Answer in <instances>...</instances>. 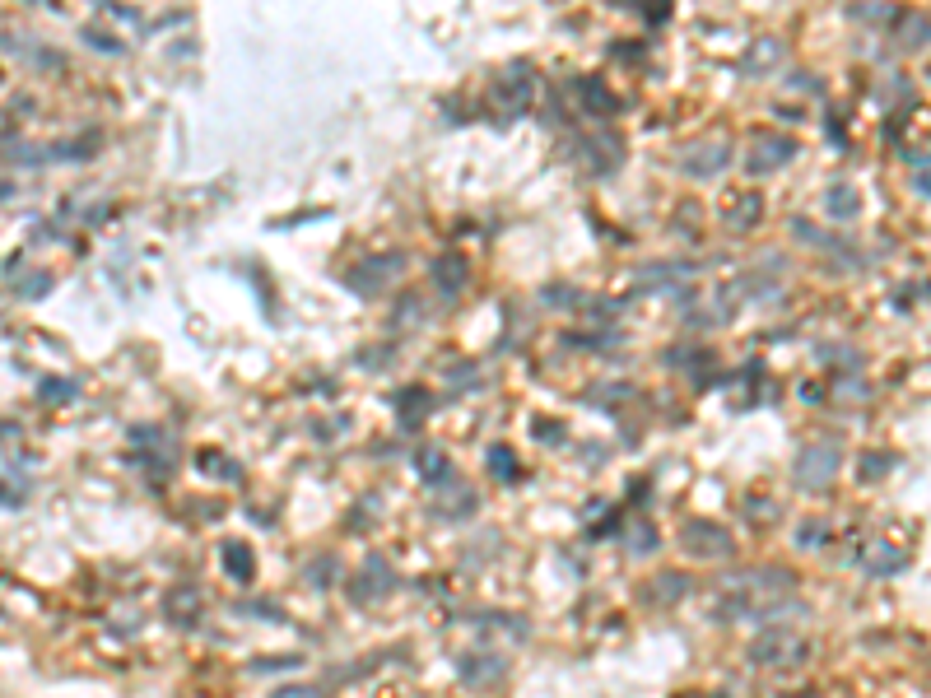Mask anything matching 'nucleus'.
I'll list each match as a JSON object with an SVG mask.
<instances>
[{
    "label": "nucleus",
    "instance_id": "obj_13",
    "mask_svg": "<svg viewBox=\"0 0 931 698\" xmlns=\"http://www.w3.org/2000/svg\"><path fill=\"white\" fill-rule=\"evenodd\" d=\"M475 508H480V498L457 489L452 480L438 484V494H433V517H443V522H466Z\"/></svg>",
    "mask_w": 931,
    "mask_h": 698
},
{
    "label": "nucleus",
    "instance_id": "obj_26",
    "mask_svg": "<svg viewBox=\"0 0 931 698\" xmlns=\"http://www.w3.org/2000/svg\"><path fill=\"white\" fill-rule=\"evenodd\" d=\"M629 550H638V554H643V550H657V531H652L648 522H638L634 531H629Z\"/></svg>",
    "mask_w": 931,
    "mask_h": 698
},
{
    "label": "nucleus",
    "instance_id": "obj_11",
    "mask_svg": "<svg viewBox=\"0 0 931 698\" xmlns=\"http://www.w3.org/2000/svg\"><path fill=\"white\" fill-rule=\"evenodd\" d=\"M764 219V196L759 191H736L727 205H722V224L736 233H750Z\"/></svg>",
    "mask_w": 931,
    "mask_h": 698
},
{
    "label": "nucleus",
    "instance_id": "obj_6",
    "mask_svg": "<svg viewBox=\"0 0 931 698\" xmlns=\"http://www.w3.org/2000/svg\"><path fill=\"white\" fill-rule=\"evenodd\" d=\"M401 266H405V256L401 252H387V256H373V261H359V266L345 275V284H350L354 294H364V298H373L382 289L387 280H396L401 275Z\"/></svg>",
    "mask_w": 931,
    "mask_h": 698
},
{
    "label": "nucleus",
    "instance_id": "obj_12",
    "mask_svg": "<svg viewBox=\"0 0 931 698\" xmlns=\"http://www.w3.org/2000/svg\"><path fill=\"white\" fill-rule=\"evenodd\" d=\"M503 675H508V666L494 652H471V657L461 661V685L466 689H489V685H499Z\"/></svg>",
    "mask_w": 931,
    "mask_h": 698
},
{
    "label": "nucleus",
    "instance_id": "obj_8",
    "mask_svg": "<svg viewBox=\"0 0 931 698\" xmlns=\"http://www.w3.org/2000/svg\"><path fill=\"white\" fill-rule=\"evenodd\" d=\"M573 98H578V112H582V117L610 121L615 112H620V98L610 94V89L596 80V75H582V80H573Z\"/></svg>",
    "mask_w": 931,
    "mask_h": 698
},
{
    "label": "nucleus",
    "instance_id": "obj_23",
    "mask_svg": "<svg viewBox=\"0 0 931 698\" xmlns=\"http://www.w3.org/2000/svg\"><path fill=\"white\" fill-rule=\"evenodd\" d=\"M489 475H499V480H517L522 475L513 447H489Z\"/></svg>",
    "mask_w": 931,
    "mask_h": 698
},
{
    "label": "nucleus",
    "instance_id": "obj_34",
    "mask_svg": "<svg viewBox=\"0 0 931 698\" xmlns=\"http://www.w3.org/2000/svg\"><path fill=\"white\" fill-rule=\"evenodd\" d=\"M852 19H876V24H880V19H894V10H890V5H876V10H871V5H857V10H852Z\"/></svg>",
    "mask_w": 931,
    "mask_h": 698
},
{
    "label": "nucleus",
    "instance_id": "obj_14",
    "mask_svg": "<svg viewBox=\"0 0 931 698\" xmlns=\"http://www.w3.org/2000/svg\"><path fill=\"white\" fill-rule=\"evenodd\" d=\"M219 559H224V573H229L233 582L257 578V554H252V545H243V540H224V545H219Z\"/></svg>",
    "mask_w": 931,
    "mask_h": 698
},
{
    "label": "nucleus",
    "instance_id": "obj_10",
    "mask_svg": "<svg viewBox=\"0 0 931 698\" xmlns=\"http://www.w3.org/2000/svg\"><path fill=\"white\" fill-rule=\"evenodd\" d=\"M582 163L592 168V173H610V168H620L624 163V140L615 131H601L592 135V140H582Z\"/></svg>",
    "mask_w": 931,
    "mask_h": 698
},
{
    "label": "nucleus",
    "instance_id": "obj_32",
    "mask_svg": "<svg viewBox=\"0 0 931 698\" xmlns=\"http://www.w3.org/2000/svg\"><path fill=\"white\" fill-rule=\"evenodd\" d=\"M270 698H326L322 689H312V685H284V689H275Z\"/></svg>",
    "mask_w": 931,
    "mask_h": 698
},
{
    "label": "nucleus",
    "instance_id": "obj_35",
    "mask_svg": "<svg viewBox=\"0 0 931 698\" xmlns=\"http://www.w3.org/2000/svg\"><path fill=\"white\" fill-rule=\"evenodd\" d=\"M824 540V522H806V531H797V545H820Z\"/></svg>",
    "mask_w": 931,
    "mask_h": 698
},
{
    "label": "nucleus",
    "instance_id": "obj_37",
    "mask_svg": "<svg viewBox=\"0 0 931 698\" xmlns=\"http://www.w3.org/2000/svg\"><path fill=\"white\" fill-rule=\"evenodd\" d=\"M275 666H280V671H284V666H298V657H280V661H275V657H270V661H252V671H275Z\"/></svg>",
    "mask_w": 931,
    "mask_h": 698
},
{
    "label": "nucleus",
    "instance_id": "obj_29",
    "mask_svg": "<svg viewBox=\"0 0 931 698\" xmlns=\"http://www.w3.org/2000/svg\"><path fill=\"white\" fill-rule=\"evenodd\" d=\"M75 382H42V401H70Z\"/></svg>",
    "mask_w": 931,
    "mask_h": 698
},
{
    "label": "nucleus",
    "instance_id": "obj_30",
    "mask_svg": "<svg viewBox=\"0 0 931 698\" xmlns=\"http://www.w3.org/2000/svg\"><path fill=\"white\" fill-rule=\"evenodd\" d=\"M531 433H536L540 443H559V438H564V424H550V419H536V424H531Z\"/></svg>",
    "mask_w": 931,
    "mask_h": 698
},
{
    "label": "nucleus",
    "instance_id": "obj_36",
    "mask_svg": "<svg viewBox=\"0 0 931 698\" xmlns=\"http://www.w3.org/2000/svg\"><path fill=\"white\" fill-rule=\"evenodd\" d=\"M452 382H457V387H475V363H457V368H452Z\"/></svg>",
    "mask_w": 931,
    "mask_h": 698
},
{
    "label": "nucleus",
    "instance_id": "obj_18",
    "mask_svg": "<svg viewBox=\"0 0 931 698\" xmlns=\"http://www.w3.org/2000/svg\"><path fill=\"white\" fill-rule=\"evenodd\" d=\"M824 210L834 219H843V224H852V219L862 215V196H857L848 182H838V187H829V196H824Z\"/></svg>",
    "mask_w": 931,
    "mask_h": 698
},
{
    "label": "nucleus",
    "instance_id": "obj_20",
    "mask_svg": "<svg viewBox=\"0 0 931 698\" xmlns=\"http://www.w3.org/2000/svg\"><path fill=\"white\" fill-rule=\"evenodd\" d=\"M904 564H908V550H899V545H871V554H866V568L880 573V578L899 573Z\"/></svg>",
    "mask_w": 931,
    "mask_h": 698
},
{
    "label": "nucleus",
    "instance_id": "obj_31",
    "mask_svg": "<svg viewBox=\"0 0 931 698\" xmlns=\"http://www.w3.org/2000/svg\"><path fill=\"white\" fill-rule=\"evenodd\" d=\"M922 38H927V14H913V19H908V42L904 47H922Z\"/></svg>",
    "mask_w": 931,
    "mask_h": 698
},
{
    "label": "nucleus",
    "instance_id": "obj_5",
    "mask_svg": "<svg viewBox=\"0 0 931 698\" xmlns=\"http://www.w3.org/2000/svg\"><path fill=\"white\" fill-rule=\"evenodd\" d=\"M797 154V140L792 135H759L750 154H745V173L750 177H764V173H778L783 163H792Z\"/></svg>",
    "mask_w": 931,
    "mask_h": 698
},
{
    "label": "nucleus",
    "instance_id": "obj_27",
    "mask_svg": "<svg viewBox=\"0 0 931 698\" xmlns=\"http://www.w3.org/2000/svg\"><path fill=\"white\" fill-rule=\"evenodd\" d=\"M890 466H894V457H890V452H880V457H876V452H871V457L862 461V480H876V475H885V470H890Z\"/></svg>",
    "mask_w": 931,
    "mask_h": 698
},
{
    "label": "nucleus",
    "instance_id": "obj_1",
    "mask_svg": "<svg viewBox=\"0 0 931 698\" xmlns=\"http://www.w3.org/2000/svg\"><path fill=\"white\" fill-rule=\"evenodd\" d=\"M806 657H810V643L792 629H769L759 643H750V661L769 666V671H797Z\"/></svg>",
    "mask_w": 931,
    "mask_h": 698
},
{
    "label": "nucleus",
    "instance_id": "obj_17",
    "mask_svg": "<svg viewBox=\"0 0 931 698\" xmlns=\"http://www.w3.org/2000/svg\"><path fill=\"white\" fill-rule=\"evenodd\" d=\"M778 61H783V42H773V38H764V42H755V47H750V52H745L741 70H745V75H755V80H759V75H769V70L778 66Z\"/></svg>",
    "mask_w": 931,
    "mask_h": 698
},
{
    "label": "nucleus",
    "instance_id": "obj_3",
    "mask_svg": "<svg viewBox=\"0 0 931 698\" xmlns=\"http://www.w3.org/2000/svg\"><path fill=\"white\" fill-rule=\"evenodd\" d=\"M680 545H685V554H694V559H731V554H736L731 531L717 522H685Z\"/></svg>",
    "mask_w": 931,
    "mask_h": 698
},
{
    "label": "nucleus",
    "instance_id": "obj_22",
    "mask_svg": "<svg viewBox=\"0 0 931 698\" xmlns=\"http://www.w3.org/2000/svg\"><path fill=\"white\" fill-rule=\"evenodd\" d=\"M685 591H689V582H685V578H675V573H666V578H657V582L648 587V596H652L657 605H671V601H680Z\"/></svg>",
    "mask_w": 931,
    "mask_h": 698
},
{
    "label": "nucleus",
    "instance_id": "obj_24",
    "mask_svg": "<svg viewBox=\"0 0 931 698\" xmlns=\"http://www.w3.org/2000/svg\"><path fill=\"white\" fill-rule=\"evenodd\" d=\"M14 289H19V298H42L52 289V275H47V270H33L28 280H14Z\"/></svg>",
    "mask_w": 931,
    "mask_h": 698
},
{
    "label": "nucleus",
    "instance_id": "obj_16",
    "mask_svg": "<svg viewBox=\"0 0 931 698\" xmlns=\"http://www.w3.org/2000/svg\"><path fill=\"white\" fill-rule=\"evenodd\" d=\"M163 610H168V619H173V624H196V615H201V591L191 587V582H182V587L168 591Z\"/></svg>",
    "mask_w": 931,
    "mask_h": 698
},
{
    "label": "nucleus",
    "instance_id": "obj_21",
    "mask_svg": "<svg viewBox=\"0 0 931 698\" xmlns=\"http://www.w3.org/2000/svg\"><path fill=\"white\" fill-rule=\"evenodd\" d=\"M396 410H401V424H405V429H415L419 415L429 410V391H419V387L396 391Z\"/></svg>",
    "mask_w": 931,
    "mask_h": 698
},
{
    "label": "nucleus",
    "instance_id": "obj_33",
    "mask_svg": "<svg viewBox=\"0 0 931 698\" xmlns=\"http://www.w3.org/2000/svg\"><path fill=\"white\" fill-rule=\"evenodd\" d=\"M84 42H89V47H98V52H122V42L108 38V33H94V28L84 33Z\"/></svg>",
    "mask_w": 931,
    "mask_h": 698
},
{
    "label": "nucleus",
    "instance_id": "obj_28",
    "mask_svg": "<svg viewBox=\"0 0 931 698\" xmlns=\"http://www.w3.org/2000/svg\"><path fill=\"white\" fill-rule=\"evenodd\" d=\"M336 559H312V568H308V582H317V587H326V582L336 578Z\"/></svg>",
    "mask_w": 931,
    "mask_h": 698
},
{
    "label": "nucleus",
    "instance_id": "obj_15",
    "mask_svg": "<svg viewBox=\"0 0 931 698\" xmlns=\"http://www.w3.org/2000/svg\"><path fill=\"white\" fill-rule=\"evenodd\" d=\"M429 275H433V284H438V294H461V289H466V256H457V252L438 256Z\"/></svg>",
    "mask_w": 931,
    "mask_h": 698
},
{
    "label": "nucleus",
    "instance_id": "obj_25",
    "mask_svg": "<svg viewBox=\"0 0 931 698\" xmlns=\"http://www.w3.org/2000/svg\"><path fill=\"white\" fill-rule=\"evenodd\" d=\"M196 466L210 470V475H229V480H238V475H243V470L233 466V461H224L219 452H201V457H196Z\"/></svg>",
    "mask_w": 931,
    "mask_h": 698
},
{
    "label": "nucleus",
    "instance_id": "obj_4",
    "mask_svg": "<svg viewBox=\"0 0 931 698\" xmlns=\"http://www.w3.org/2000/svg\"><path fill=\"white\" fill-rule=\"evenodd\" d=\"M531 98H536V80H531L527 66H513L499 84H494V108L503 112V121L522 117V112L531 108Z\"/></svg>",
    "mask_w": 931,
    "mask_h": 698
},
{
    "label": "nucleus",
    "instance_id": "obj_9",
    "mask_svg": "<svg viewBox=\"0 0 931 698\" xmlns=\"http://www.w3.org/2000/svg\"><path fill=\"white\" fill-rule=\"evenodd\" d=\"M731 163V145L727 140H703V145H689L685 149V159H680V168H685L689 177H717L722 168Z\"/></svg>",
    "mask_w": 931,
    "mask_h": 698
},
{
    "label": "nucleus",
    "instance_id": "obj_7",
    "mask_svg": "<svg viewBox=\"0 0 931 698\" xmlns=\"http://www.w3.org/2000/svg\"><path fill=\"white\" fill-rule=\"evenodd\" d=\"M392 587H396L392 564L373 554V559H364V564H359V573H354L350 596H354V601H364V605H373V601H382V596H392Z\"/></svg>",
    "mask_w": 931,
    "mask_h": 698
},
{
    "label": "nucleus",
    "instance_id": "obj_19",
    "mask_svg": "<svg viewBox=\"0 0 931 698\" xmlns=\"http://www.w3.org/2000/svg\"><path fill=\"white\" fill-rule=\"evenodd\" d=\"M415 466H419V475L429 480V489H438V484L452 480V461H447L438 447H424V452L415 457Z\"/></svg>",
    "mask_w": 931,
    "mask_h": 698
},
{
    "label": "nucleus",
    "instance_id": "obj_2",
    "mask_svg": "<svg viewBox=\"0 0 931 698\" xmlns=\"http://www.w3.org/2000/svg\"><path fill=\"white\" fill-rule=\"evenodd\" d=\"M838 466H843V452H838L834 443L806 447V452L797 457V484H801V489H810V494H820V489H829V484H834Z\"/></svg>",
    "mask_w": 931,
    "mask_h": 698
},
{
    "label": "nucleus",
    "instance_id": "obj_38",
    "mask_svg": "<svg viewBox=\"0 0 931 698\" xmlns=\"http://www.w3.org/2000/svg\"><path fill=\"white\" fill-rule=\"evenodd\" d=\"M0 503H14V494H0Z\"/></svg>",
    "mask_w": 931,
    "mask_h": 698
}]
</instances>
